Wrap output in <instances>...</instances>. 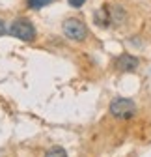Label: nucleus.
Listing matches in <instances>:
<instances>
[{
    "label": "nucleus",
    "mask_w": 151,
    "mask_h": 157,
    "mask_svg": "<svg viewBox=\"0 0 151 157\" xmlns=\"http://www.w3.org/2000/svg\"><path fill=\"white\" fill-rule=\"evenodd\" d=\"M136 110V105L133 99H127V97H118L110 103V114L114 118H131Z\"/></svg>",
    "instance_id": "nucleus-3"
},
{
    "label": "nucleus",
    "mask_w": 151,
    "mask_h": 157,
    "mask_svg": "<svg viewBox=\"0 0 151 157\" xmlns=\"http://www.w3.org/2000/svg\"><path fill=\"white\" fill-rule=\"evenodd\" d=\"M8 34L21 39V41H34L35 39V26L28 21V19H15L9 25Z\"/></svg>",
    "instance_id": "nucleus-1"
},
{
    "label": "nucleus",
    "mask_w": 151,
    "mask_h": 157,
    "mask_svg": "<svg viewBox=\"0 0 151 157\" xmlns=\"http://www.w3.org/2000/svg\"><path fill=\"white\" fill-rule=\"evenodd\" d=\"M67 2H69L73 8H80V6H84V2H86V0H67Z\"/></svg>",
    "instance_id": "nucleus-7"
},
{
    "label": "nucleus",
    "mask_w": 151,
    "mask_h": 157,
    "mask_svg": "<svg viewBox=\"0 0 151 157\" xmlns=\"http://www.w3.org/2000/svg\"><path fill=\"white\" fill-rule=\"evenodd\" d=\"M50 2H52V0H26V4H28L30 10H41V8L49 6Z\"/></svg>",
    "instance_id": "nucleus-6"
},
{
    "label": "nucleus",
    "mask_w": 151,
    "mask_h": 157,
    "mask_svg": "<svg viewBox=\"0 0 151 157\" xmlns=\"http://www.w3.org/2000/svg\"><path fill=\"white\" fill-rule=\"evenodd\" d=\"M4 34H8V28H6L4 21H2V19H0V36H4Z\"/></svg>",
    "instance_id": "nucleus-8"
},
{
    "label": "nucleus",
    "mask_w": 151,
    "mask_h": 157,
    "mask_svg": "<svg viewBox=\"0 0 151 157\" xmlns=\"http://www.w3.org/2000/svg\"><path fill=\"white\" fill-rule=\"evenodd\" d=\"M62 30H64V36L69 37L71 41H84V39L88 37V28H86V25L80 21V19H77V17L65 19L64 25H62Z\"/></svg>",
    "instance_id": "nucleus-2"
},
{
    "label": "nucleus",
    "mask_w": 151,
    "mask_h": 157,
    "mask_svg": "<svg viewBox=\"0 0 151 157\" xmlns=\"http://www.w3.org/2000/svg\"><path fill=\"white\" fill-rule=\"evenodd\" d=\"M45 157H69V155H67V151L62 146H54V148H50L45 153Z\"/></svg>",
    "instance_id": "nucleus-5"
},
{
    "label": "nucleus",
    "mask_w": 151,
    "mask_h": 157,
    "mask_svg": "<svg viewBox=\"0 0 151 157\" xmlns=\"http://www.w3.org/2000/svg\"><path fill=\"white\" fill-rule=\"evenodd\" d=\"M138 58L133 56V54H120L116 60H114V66L118 71H133L138 67Z\"/></svg>",
    "instance_id": "nucleus-4"
}]
</instances>
